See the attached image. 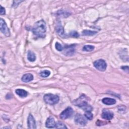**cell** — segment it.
<instances>
[{
  "instance_id": "7402d4cb",
  "label": "cell",
  "mask_w": 129,
  "mask_h": 129,
  "mask_svg": "<svg viewBox=\"0 0 129 129\" xmlns=\"http://www.w3.org/2000/svg\"><path fill=\"white\" fill-rule=\"evenodd\" d=\"M55 48L56 49L59 51H61L63 50V46H62L61 44H60L58 42H56L55 43Z\"/></svg>"
},
{
  "instance_id": "277c9868",
  "label": "cell",
  "mask_w": 129,
  "mask_h": 129,
  "mask_svg": "<svg viewBox=\"0 0 129 129\" xmlns=\"http://www.w3.org/2000/svg\"><path fill=\"white\" fill-rule=\"evenodd\" d=\"M93 65L98 70L101 72L105 71L107 68V63L103 59H99L95 61Z\"/></svg>"
},
{
  "instance_id": "5bb4252c",
  "label": "cell",
  "mask_w": 129,
  "mask_h": 129,
  "mask_svg": "<svg viewBox=\"0 0 129 129\" xmlns=\"http://www.w3.org/2000/svg\"><path fill=\"white\" fill-rule=\"evenodd\" d=\"M56 32L57 34L60 36V37L64 38L66 36V35L64 33L63 27L61 25H58L56 27Z\"/></svg>"
},
{
  "instance_id": "52a82bcc",
  "label": "cell",
  "mask_w": 129,
  "mask_h": 129,
  "mask_svg": "<svg viewBox=\"0 0 129 129\" xmlns=\"http://www.w3.org/2000/svg\"><path fill=\"white\" fill-rule=\"evenodd\" d=\"M74 120L77 124L82 126L85 125L87 122L86 118L82 114H80L79 113H77L76 114Z\"/></svg>"
},
{
  "instance_id": "7c38bea8",
  "label": "cell",
  "mask_w": 129,
  "mask_h": 129,
  "mask_svg": "<svg viewBox=\"0 0 129 129\" xmlns=\"http://www.w3.org/2000/svg\"><path fill=\"white\" fill-rule=\"evenodd\" d=\"M21 80L23 82L28 83L33 80V76L30 73H27L22 76Z\"/></svg>"
},
{
  "instance_id": "44dd1931",
  "label": "cell",
  "mask_w": 129,
  "mask_h": 129,
  "mask_svg": "<svg viewBox=\"0 0 129 129\" xmlns=\"http://www.w3.org/2000/svg\"><path fill=\"white\" fill-rule=\"evenodd\" d=\"M84 115L89 120H92L93 118V115L91 113V111H85Z\"/></svg>"
},
{
  "instance_id": "4fadbf2b",
  "label": "cell",
  "mask_w": 129,
  "mask_h": 129,
  "mask_svg": "<svg viewBox=\"0 0 129 129\" xmlns=\"http://www.w3.org/2000/svg\"><path fill=\"white\" fill-rule=\"evenodd\" d=\"M102 102H103V103H104L106 105H110L114 104L116 103V100L113 98H104L102 99Z\"/></svg>"
},
{
  "instance_id": "484cf974",
  "label": "cell",
  "mask_w": 129,
  "mask_h": 129,
  "mask_svg": "<svg viewBox=\"0 0 129 129\" xmlns=\"http://www.w3.org/2000/svg\"><path fill=\"white\" fill-rule=\"evenodd\" d=\"M121 69L124 70L126 73H128V66H122L121 67Z\"/></svg>"
},
{
  "instance_id": "ffe728a7",
  "label": "cell",
  "mask_w": 129,
  "mask_h": 129,
  "mask_svg": "<svg viewBox=\"0 0 129 129\" xmlns=\"http://www.w3.org/2000/svg\"><path fill=\"white\" fill-rule=\"evenodd\" d=\"M55 127L57 128H67V127L66 126V125L60 121H58L56 123H55Z\"/></svg>"
},
{
  "instance_id": "cb8c5ba5",
  "label": "cell",
  "mask_w": 129,
  "mask_h": 129,
  "mask_svg": "<svg viewBox=\"0 0 129 129\" xmlns=\"http://www.w3.org/2000/svg\"><path fill=\"white\" fill-rule=\"evenodd\" d=\"M1 7V10H0V15H5V13H6V10H5V9L2 6H0Z\"/></svg>"
},
{
  "instance_id": "5b68a950",
  "label": "cell",
  "mask_w": 129,
  "mask_h": 129,
  "mask_svg": "<svg viewBox=\"0 0 129 129\" xmlns=\"http://www.w3.org/2000/svg\"><path fill=\"white\" fill-rule=\"evenodd\" d=\"M74 113L73 108L71 107H68L60 114V118L62 119H66L71 117Z\"/></svg>"
},
{
  "instance_id": "2e32d148",
  "label": "cell",
  "mask_w": 129,
  "mask_h": 129,
  "mask_svg": "<svg viewBox=\"0 0 129 129\" xmlns=\"http://www.w3.org/2000/svg\"><path fill=\"white\" fill-rule=\"evenodd\" d=\"M27 59L31 62L34 61L36 60V55L35 53L31 51H28L27 53Z\"/></svg>"
},
{
  "instance_id": "9a60e30c",
  "label": "cell",
  "mask_w": 129,
  "mask_h": 129,
  "mask_svg": "<svg viewBox=\"0 0 129 129\" xmlns=\"http://www.w3.org/2000/svg\"><path fill=\"white\" fill-rule=\"evenodd\" d=\"M15 92L18 95H19L20 97H22V98L26 97L28 95V92L25 90H23L22 89H16L15 91Z\"/></svg>"
},
{
  "instance_id": "7a4b0ae2",
  "label": "cell",
  "mask_w": 129,
  "mask_h": 129,
  "mask_svg": "<svg viewBox=\"0 0 129 129\" xmlns=\"http://www.w3.org/2000/svg\"><path fill=\"white\" fill-rule=\"evenodd\" d=\"M88 98L87 97L86 95L82 94L78 99L74 100L73 101V103L75 105L81 108L83 110H84L85 111H91L93 110V107L88 103Z\"/></svg>"
},
{
  "instance_id": "30bf717a",
  "label": "cell",
  "mask_w": 129,
  "mask_h": 129,
  "mask_svg": "<svg viewBox=\"0 0 129 129\" xmlns=\"http://www.w3.org/2000/svg\"><path fill=\"white\" fill-rule=\"evenodd\" d=\"M113 113L110 110L104 109L102 110L101 116L103 119L106 120H110L113 117Z\"/></svg>"
},
{
  "instance_id": "8992f818",
  "label": "cell",
  "mask_w": 129,
  "mask_h": 129,
  "mask_svg": "<svg viewBox=\"0 0 129 129\" xmlns=\"http://www.w3.org/2000/svg\"><path fill=\"white\" fill-rule=\"evenodd\" d=\"M0 29L1 31L3 34H4L6 36L9 37L10 36V30L5 22V21L1 18L0 20Z\"/></svg>"
},
{
  "instance_id": "8fae6325",
  "label": "cell",
  "mask_w": 129,
  "mask_h": 129,
  "mask_svg": "<svg viewBox=\"0 0 129 129\" xmlns=\"http://www.w3.org/2000/svg\"><path fill=\"white\" fill-rule=\"evenodd\" d=\"M45 126L47 128H54L55 126V122L53 117H49L45 122Z\"/></svg>"
},
{
  "instance_id": "e0dca14e",
  "label": "cell",
  "mask_w": 129,
  "mask_h": 129,
  "mask_svg": "<svg viewBox=\"0 0 129 129\" xmlns=\"http://www.w3.org/2000/svg\"><path fill=\"white\" fill-rule=\"evenodd\" d=\"M97 33V32L91 31V30H85L82 31V34L83 35L86 36H92Z\"/></svg>"
},
{
  "instance_id": "ba28073f",
  "label": "cell",
  "mask_w": 129,
  "mask_h": 129,
  "mask_svg": "<svg viewBox=\"0 0 129 129\" xmlns=\"http://www.w3.org/2000/svg\"><path fill=\"white\" fill-rule=\"evenodd\" d=\"M75 45L72 44L70 45H66L63 47V54L67 56H72L75 53Z\"/></svg>"
},
{
  "instance_id": "9c48e42d",
  "label": "cell",
  "mask_w": 129,
  "mask_h": 129,
  "mask_svg": "<svg viewBox=\"0 0 129 129\" xmlns=\"http://www.w3.org/2000/svg\"><path fill=\"white\" fill-rule=\"evenodd\" d=\"M27 124H28V127L29 128H32V129L36 128V123L35 120L33 116L31 114H30L28 116Z\"/></svg>"
},
{
  "instance_id": "d6986e66",
  "label": "cell",
  "mask_w": 129,
  "mask_h": 129,
  "mask_svg": "<svg viewBox=\"0 0 129 129\" xmlns=\"http://www.w3.org/2000/svg\"><path fill=\"white\" fill-rule=\"evenodd\" d=\"M50 75V72L48 70H44L40 73V75L43 78H46Z\"/></svg>"
},
{
  "instance_id": "ac0fdd59",
  "label": "cell",
  "mask_w": 129,
  "mask_h": 129,
  "mask_svg": "<svg viewBox=\"0 0 129 129\" xmlns=\"http://www.w3.org/2000/svg\"><path fill=\"white\" fill-rule=\"evenodd\" d=\"M95 47L91 45H86L83 46V50L85 51H92L94 49Z\"/></svg>"
},
{
  "instance_id": "d4e9b609",
  "label": "cell",
  "mask_w": 129,
  "mask_h": 129,
  "mask_svg": "<svg viewBox=\"0 0 129 129\" xmlns=\"http://www.w3.org/2000/svg\"><path fill=\"white\" fill-rule=\"evenodd\" d=\"M23 1H14V3H13V4L12 5V7H17L18 6V5H19V4L21 3Z\"/></svg>"
},
{
  "instance_id": "3957f363",
  "label": "cell",
  "mask_w": 129,
  "mask_h": 129,
  "mask_svg": "<svg viewBox=\"0 0 129 129\" xmlns=\"http://www.w3.org/2000/svg\"><path fill=\"white\" fill-rule=\"evenodd\" d=\"M43 99L47 104L50 105H54L58 102L59 98V97L56 95L48 93L44 95Z\"/></svg>"
},
{
  "instance_id": "6da1fadb",
  "label": "cell",
  "mask_w": 129,
  "mask_h": 129,
  "mask_svg": "<svg viewBox=\"0 0 129 129\" xmlns=\"http://www.w3.org/2000/svg\"><path fill=\"white\" fill-rule=\"evenodd\" d=\"M46 31V26L45 22L41 20L36 22L32 28L33 34L38 38H44Z\"/></svg>"
},
{
  "instance_id": "603a6c76",
  "label": "cell",
  "mask_w": 129,
  "mask_h": 129,
  "mask_svg": "<svg viewBox=\"0 0 129 129\" xmlns=\"http://www.w3.org/2000/svg\"><path fill=\"white\" fill-rule=\"evenodd\" d=\"M70 36L72 37H74V38H78L79 36V33L76 31H71L70 33Z\"/></svg>"
}]
</instances>
